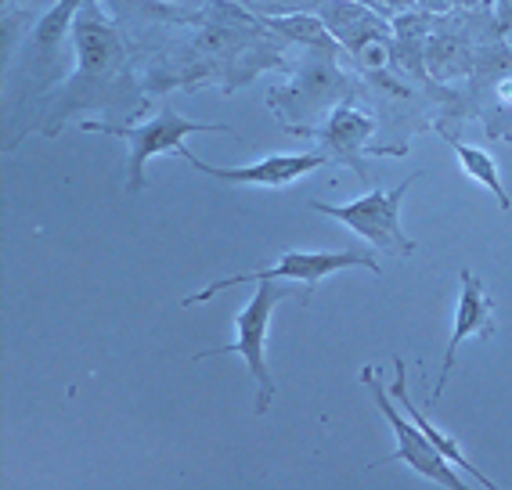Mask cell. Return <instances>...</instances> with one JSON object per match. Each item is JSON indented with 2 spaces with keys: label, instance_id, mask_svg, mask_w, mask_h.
<instances>
[{
  "label": "cell",
  "instance_id": "23",
  "mask_svg": "<svg viewBox=\"0 0 512 490\" xmlns=\"http://www.w3.org/2000/svg\"><path fill=\"white\" fill-rule=\"evenodd\" d=\"M383 8L390 11V19H394L397 11H412V8H419L415 0H383Z\"/></svg>",
  "mask_w": 512,
  "mask_h": 490
},
{
  "label": "cell",
  "instance_id": "7",
  "mask_svg": "<svg viewBox=\"0 0 512 490\" xmlns=\"http://www.w3.org/2000/svg\"><path fill=\"white\" fill-rule=\"evenodd\" d=\"M361 382L368 386V393H372V400H375V408L383 411V418L390 422V429H394V440H397V451L386 454L383 462H372V469H375V465H386V462H404L408 469H415L419 476H426V480L440 483V487L466 490V480H458L455 465H451L448 458H444V454L430 444V436L415 426L412 418H408V411L401 415V411L394 408V400H390V393L383 390L379 372H375L372 364H365V368H361Z\"/></svg>",
  "mask_w": 512,
  "mask_h": 490
},
{
  "label": "cell",
  "instance_id": "14",
  "mask_svg": "<svg viewBox=\"0 0 512 490\" xmlns=\"http://www.w3.org/2000/svg\"><path fill=\"white\" fill-rule=\"evenodd\" d=\"M264 29H271L282 44L311 47V51H332L339 55L343 47L336 44V37L329 33V26L314 15V11H296V15H275V19H260Z\"/></svg>",
  "mask_w": 512,
  "mask_h": 490
},
{
  "label": "cell",
  "instance_id": "17",
  "mask_svg": "<svg viewBox=\"0 0 512 490\" xmlns=\"http://www.w3.org/2000/svg\"><path fill=\"white\" fill-rule=\"evenodd\" d=\"M55 4H62V0H4V47H15V40H19V26L22 33H29L33 29V22L40 19V15H47V11L55 8Z\"/></svg>",
  "mask_w": 512,
  "mask_h": 490
},
{
  "label": "cell",
  "instance_id": "10",
  "mask_svg": "<svg viewBox=\"0 0 512 490\" xmlns=\"http://www.w3.org/2000/svg\"><path fill=\"white\" fill-rule=\"evenodd\" d=\"M494 303L491 292H487L484 278H476L473 271H462V289H458V307H455V325H451L448 346H444V364H440L437 386H433L430 400H440L444 386L451 379V368H455L458 346L466 339H491L494 336Z\"/></svg>",
  "mask_w": 512,
  "mask_h": 490
},
{
  "label": "cell",
  "instance_id": "12",
  "mask_svg": "<svg viewBox=\"0 0 512 490\" xmlns=\"http://www.w3.org/2000/svg\"><path fill=\"white\" fill-rule=\"evenodd\" d=\"M394 397H397V404H401V408L408 411V418H412V422L422 429V433L430 436V444L437 447V451L444 454V458H448L451 465H458V469H462V472H469V476H473L476 483H484V490H498V483L487 480L484 472H480L473 462H469L466 451L458 447L455 436L444 433V429H440V426H433L430 418H426V415H422V411H419V404H412V397H408V379H404V361H401V357H394Z\"/></svg>",
  "mask_w": 512,
  "mask_h": 490
},
{
  "label": "cell",
  "instance_id": "20",
  "mask_svg": "<svg viewBox=\"0 0 512 490\" xmlns=\"http://www.w3.org/2000/svg\"><path fill=\"white\" fill-rule=\"evenodd\" d=\"M494 94H498V109L509 112L512 109V73L502 76V80L494 83Z\"/></svg>",
  "mask_w": 512,
  "mask_h": 490
},
{
  "label": "cell",
  "instance_id": "1",
  "mask_svg": "<svg viewBox=\"0 0 512 490\" xmlns=\"http://www.w3.org/2000/svg\"><path fill=\"white\" fill-rule=\"evenodd\" d=\"M73 51H76V73L62 83V94H58L51 112H47V116L55 119H51V127L44 134H55L58 123L65 116H76V112L116 109L119 94H127L134 87L123 37H119L116 22L101 11L98 0H83L73 26Z\"/></svg>",
  "mask_w": 512,
  "mask_h": 490
},
{
  "label": "cell",
  "instance_id": "9",
  "mask_svg": "<svg viewBox=\"0 0 512 490\" xmlns=\"http://www.w3.org/2000/svg\"><path fill=\"white\" fill-rule=\"evenodd\" d=\"M177 155H181L184 163H192L199 173H210V177H217V181H224V184H249V188H289V184H296L311 170H321L325 163H332L325 152L267 155V159L249 163V166H210V163H202L195 152H188V148H181Z\"/></svg>",
  "mask_w": 512,
  "mask_h": 490
},
{
  "label": "cell",
  "instance_id": "13",
  "mask_svg": "<svg viewBox=\"0 0 512 490\" xmlns=\"http://www.w3.org/2000/svg\"><path fill=\"white\" fill-rule=\"evenodd\" d=\"M264 69H289L282 44H278V37L271 33V29H267V37H260L256 44L242 47L235 58L224 62V73H220V80H224V94H235L242 83H249L253 76L264 73Z\"/></svg>",
  "mask_w": 512,
  "mask_h": 490
},
{
  "label": "cell",
  "instance_id": "2",
  "mask_svg": "<svg viewBox=\"0 0 512 490\" xmlns=\"http://www.w3.org/2000/svg\"><path fill=\"white\" fill-rule=\"evenodd\" d=\"M339 55L332 51H311L303 47L300 62H289V83L267 94V109L275 112L289 134H303L307 127H318V119H329L339 101H347L350 80L339 69Z\"/></svg>",
  "mask_w": 512,
  "mask_h": 490
},
{
  "label": "cell",
  "instance_id": "8",
  "mask_svg": "<svg viewBox=\"0 0 512 490\" xmlns=\"http://www.w3.org/2000/svg\"><path fill=\"white\" fill-rule=\"evenodd\" d=\"M375 134V119L368 112H361L354 105V94L347 101H339L336 109L329 112L325 123L318 127H307L300 137H311L318 141L321 152L329 155L332 163L339 166H350L357 173V181L368 184V163H365V148H368V137ZM372 152V148H368Z\"/></svg>",
  "mask_w": 512,
  "mask_h": 490
},
{
  "label": "cell",
  "instance_id": "16",
  "mask_svg": "<svg viewBox=\"0 0 512 490\" xmlns=\"http://www.w3.org/2000/svg\"><path fill=\"white\" fill-rule=\"evenodd\" d=\"M426 69H430L437 80H448L469 69V47L462 37H451V33H437L426 47Z\"/></svg>",
  "mask_w": 512,
  "mask_h": 490
},
{
  "label": "cell",
  "instance_id": "3",
  "mask_svg": "<svg viewBox=\"0 0 512 490\" xmlns=\"http://www.w3.org/2000/svg\"><path fill=\"white\" fill-rule=\"evenodd\" d=\"M296 296V289L289 285H278V282H256L253 296L242 310H238L235 318V343L228 346H213V350H202L195 354V361H206V357H242L253 375V386H256V397H253V411L256 415H267L271 404H275V379H271V368H267V332H271V314L282 300Z\"/></svg>",
  "mask_w": 512,
  "mask_h": 490
},
{
  "label": "cell",
  "instance_id": "25",
  "mask_svg": "<svg viewBox=\"0 0 512 490\" xmlns=\"http://www.w3.org/2000/svg\"><path fill=\"white\" fill-rule=\"evenodd\" d=\"M458 4H466V8H476V4H484V0H458Z\"/></svg>",
  "mask_w": 512,
  "mask_h": 490
},
{
  "label": "cell",
  "instance_id": "19",
  "mask_svg": "<svg viewBox=\"0 0 512 490\" xmlns=\"http://www.w3.org/2000/svg\"><path fill=\"white\" fill-rule=\"evenodd\" d=\"M491 4H494V22H498V29L512 40V0H491Z\"/></svg>",
  "mask_w": 512,
  "mask_h": 490
},
{
  "label": "cell",
  "instance_id": "15",
  "mask_svg": "<svg viewBox=\"0 0 512 490\" xmlns=\"http://www.w3.org/2000/svg\"><path fill=\"white\" fill-rule=\"evenodd\" d=\"M451 148H455V159L462 163V173H466V177H473L476 184H484V188L494 195V202H498V209H502V213H509L512 199H509V191H505V184H502V173H498L494 155L484 152V148L466 145V141H451Z\"/></svg>",
  "mask_w": 512,
  "mask_h": 490
},
{
  "label": "cell",
  "instance_id": "26",
  "mask_svg": "<svg viewBox=\"0 0 512 490\" xmlns=\"http://www.w3.org/2000/svg\"><path fill=\"white\" fill-rule=\"evenodd\" d=\"M509 44H512V40H509Z\"/></svg>",
  "mask_w": 512,
  "mask_h": 490
},
{
  "label": "cell",
  "instance_id": "5",
  "mask_svg": "<svg viewBox=\"0 0 512 490\" xmlns=\"http://www.w3.org/2000/svg\"><path fill=\"white\" fill-rule=\"evenodd\" d=\"M347 267H368L372 274H379V260H375L368 249H336V253H314V249H289L282 253L271 267H256V271H242V274H231V278H217L210 282L206 289L192 292V296H184V307H195V303H206L213 300L217 292L224 289H235V285H246V282H296V285H307L314 292V285L332 278V274L347 271Z\"/></svg>",
  "mask_w": 512,
  "mask_h": 490
},
{
  "label": "cell",
  "instance_id": "21",
  "mask_svg": "<svg viewBox=\"0 0 512 490\" xmlns=\"http://www.w3.org/2000/svg\"><path fill=\"white\" fill-rule=\"evenodd\" d=\"M145 4H159V8H177V11H188V8L202 11L206 8V0H145Z\"/></svg>",
  "mask_w": 512,
  "mask_h": 490
},
{
  "label": "cell",
  "instance_id": "4",
  "mask_svg": "<svg viewBox=\"0 0 512 490\" xmlns=\"http://www.w3.org/2000/svg\"><path fill=\"white\" fill-rule=\"evenodd\" d=\"M83 130H94V134H105V137H119V141H127V191L130 195H138L145 188V163L152 155H170V152H181V141L188 134H235L231 127L224 123H199V119H188L181 112H174L170 105L156 112V116L148 119V123H138V127H116V123H98V119H87L80 123Z\"/></svg>",
  "mask_w": 512,
  "mask_h": 490
},
{
  "label": "cell",
  "instance_id": "24",
  "mask_svg": "<svg viewBox=\"0 0 512 490\" xmlns=\"http://www.w3.org/2000/svg\"><path fill=\"white\" fill-rule=\"evenodd\" d=\"M365 4H368V8H372V11H379V15H383V19H390V11L383 8V0H365Z\"/></svg>",
  "mask_w": 512,
  "mask_h": 490
},
{
  "label": "cell",
  "instance_id": "22",
  "mask_svg": "<svg viewBox=\"0 0 512 490\" xmlns=\"http://www.w3.org/2000/svg\"><path fill=\"white\" fill-rule=\"evenodd\" d=\"M415 4H419L422 11H430V15H448L458 0H415Z\"/></svg>",
  "mask_w": 512,
  "mask_h": 490
},
{
  "label": "cell",
  "instance_id": "6",
  "mask_svg": "<svg viewBox=\"0 0 512 490\" xmlns=\"http://www.w3.org/2000/svg\"><path fill=\"white\" fill-rule=\"evenodd\" d=\"M419 181V173H408L397 188H368V195L354 202H343V206H329V202H311L314 213H325V217L347 224L354 235L368 238V245H375L379 253L386 256H412L415 242L404 235L401 227V202L408 195V188Z\"/></svg>",
  "mask_w": 512,
  "mask_h": 490
},
{
  "label": "cell",
  "instance_id": "18",
  "mask_svg": "<svg viewBox=\"0 0 512 490\" xmlns=\"http://www.w3.org/2000/svg\"><path fill=\"white\" fill-rule=\"evenodd\" d=\"M256 19H275V15H296V11H318L321 0H238Z\"/></svg>",
  "mask_w": 512,
  "mask_h": 490
},
{
  "label": "cell",
  "instance_id": "11",
  "mask_svg": "<svg viewBox=\"0 0 512 490\" xmlns=\"http://www.w3.org/2000/svg\"><path fill=\"white\" fill-rule=\"evenodd\" d=\"M329 33L336 37V44L350 55L365 51L375 40H394V29H390V19H383L379 11H372L361 0H321L318 11H314Z\"/></svg>",
  "mask_w": 512,
  "mask_h": 490
}]
</instances>
